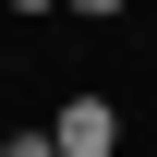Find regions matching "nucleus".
<instances>
[{
  "mask_svg": "<svg viewBox=\"0 0 157 157\" xmlns=\"http://www.w3.org/2000/svg\"><path fill=\"white\" fill-rule=\"evenodd\" d=\"M0 157H60V145H48V133H12V145H0Z\"/></svg>",
  "mask_w": 157,
  "mask_h": 157,
  "instance_id": "2",
  "label": "nucleus"
},
{
  "mask_svg": "<svg viewBox=\"0 0 157 157\" xmlns=\"http://www.w3.org/2000/svg\"><path fill=\"white\" fill-rule=\"evenodd\" d=\"M12 12H48V0H12Z\"/></svg>",
  "mask_w": 157,
  "mask_h": 157,
  "instance_id": "4",
  "label": "nucleus"
},
{
  "mask_svg": "<svg viewBox=\"0 0 157 157\" xmlns=\"http://www.w3.org/2000/svg\"><path fill=\"white\" fill-rule=\"evenodd\" d=\"M73 12H121V0H73Z\"/></svg>",
  "mask_w": 157,
  "mask_h": 157,
  "instance_id": "3",
  "label": "nucleus"
},
{
  "mask_svg": "<svg viewBox=\"0 0 157 157\" xmlns=\"http://www.w3.org/2000/svg\"><path fill=\"white\" fill-rule=\"evenodd\" d=\"M48 145H60V157H109V145H121V109H109V97H73Z\"/></svg>",
  "mask_w": 157,
  "mask_h": 157,
  "instance_id": "1",
  "label": "nucleus"
}]
</instances>
